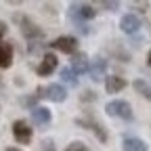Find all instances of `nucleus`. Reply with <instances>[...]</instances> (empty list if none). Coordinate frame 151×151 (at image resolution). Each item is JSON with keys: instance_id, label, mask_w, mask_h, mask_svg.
I'll list each match as a JSON object with an SVG mask.
<instances>
[{"instance_id": "1", "label": "nucleus", "mask_w": 151, "mask_h": 151, "mask_svg": "<svg viewBox=\"0 0 151 151\" xmlns=\"http://www.w3.org/2000/svg\"><path fill=\"white\" fill-rule=\"evenodd\" d=\"M105 111L113 118H122V120H132V107L126 101H109L105 105Z\"/></svg>"}, {"instance_id": "2", "label": "nucleus", "mask_w": 151, "mask_h": 151, "mask_svg": "<svg viewBox=\"0 0 151 151\" xmlns=\"http://www.w3.org/2000/svg\"><path fill=\"white\" fill-rule=\"evenodd\" d=\"M13 134H15V139L21 145H29L32 143V128H29V124L25 120H17L13 124Z\"/></svg>"}, {"instance_id": "3", "label": "nucleus", "mask_w": 151, "mask_h": 151, "mask_svg": "<svg viewBox=\"0 0 151 151\" xmlns=\"http://www.w3.org/2000/svg\"><path fill=\"white\" fill-rule=\"evenodd\" d=\"M52 48L61 50V52H67V55H73V52H78V40H76L73 36H61L52 42Z\"/></svg>"}, {"instance_id": "4", "label": "nucleus", "mask_w": 151, "mask_h": 151, "mask_svg": "<svg viewBox=\"0 0 151 151\" xmlns=\"http://www.w3.org/2000/svg\"><path fill=\"white\" fill-rule=\"evenodd\" d=\"M15 21L21 25V32H23L27 38H40V36H42V32L38 29V25L32 21V19H27V17H23V15H15Z\"/></svg>"}, {"instance_id": "5", "label": "nucleus", "mask_w": 151, "mask_h": 151, "mask_svg": "<svg viewBox=\"0 0 151 151\" xmlns=\"http://www.w3.org/2000/svg\"><path fill=\"white\" fill-rule=\"evenodd\" d=\"M69 15L73 19H92L94 15H97V11H94L90 4H80V2H73L69 6Z\"/></svg>"}, {"instance_id": "6", "label": "nucleus", "mask_w": 151, "mask_h": 151, "mask_svg": "<svg viewBox=\"0 0 151 151\" xmlns=\"http://www.w3.org/2000/svg\"><path fill=\"white\" fill-rule=\"evenodd\" d=\"M69 67L76 71V73H84V71H88V57H86V52H73L71 55V59H69Z\"/></svg>"}, {"instance_id": "7", "label": "nucleus", "mask_w": 151, "mask_h": 151, "mask_svg": "<svg viewBox=\"0 0 151 151\" xmlns=\"http://www.w3.org/2000/svg\"><path fill=\"white\" fill-rule=\"evenodd\" d=\"M105 69H107V63H105V59H101V57H97V59H92L90 63H88V71H90V76H92V80H103V76H105Z\"/></svg>"}, {"instance_id": "8", "label": "nucleus", "mask_w": 151, "mask_h": 151, "mask_svg": "<svg viewBox=\"0 0 151 151\" xmlns=\"http://www.w3.org/2000/svg\"><path fill=\"white\" fill-rule=\"evenodd\" d=\"M120 27H122V32H126V34H137L139 27H141V21H139L137 15H124L122 21H120Z\"/></svg>"}, {"instance_id": "9", "label": "nucleus", "mask_w": 151, "mask_h": 151, "mask_svg": "<svg viewBox=\"0 0 151 151\" xmlns=\"http://www.w3.org/2000/svg\"><path fill=\"white\" fill-rule=\"evenodd\" d=\"M44 92H46V97H48L50 101H55V103H61V101H65V97H67V90H65L61 84H50V86L44 88Z\"/></svg>"}, {"instance_id": "10", "label": "nucleus", "mask_w": 151, "mask_h": 151, "mask_svg": "<svg viewBox=\"0 0 151 151\" xmlns=\"http://www.w3.org/2000/svg\"><path fill=\"white\" fill-rule=\"evenodd\" d=\"M78 124H80V126H86V128H90V130L94 132V134H97V139H99V141H103V143L107 141V132H105V128H103V126H101L99 122H94L92 118H86V120H78Z\"/></svg>"}, {"instance_id": "11", "label": "nucleus", "mask_w": 151, "mask_h": 151, "mask_svg": "<svg viewBox=\"0 0 151 151\" xmlns=\"http://www.w3.org/2000/svg\"><path fill=\"white\" fill-rule=\"evenodd\" d=\"M55 67H57V57L52 52H46L44 59H42V63L38 65V73H40V76H50Z\"/></svg>"}, {"instance_id": "12", "label": "nucleus", "mask_w": 151, "mask_h": 151, "mask_svg": "<svg viewBox=\"0 0 151 151\" xmlns=\"http://www.w3.org/2000/svg\"><path fill=\"white\" fill-rule=\"evenodd\" d=\"M105 88L109 94H116V92L126 88V80L120 78V76H109V78H105Z\"/></svg>"}, {"instance_id": "13", "label": "nucleus", "mask_w": 151, "mask_h": 151, "mask_svg": "<svg viewBox=\"0 0 151 151\" xmlns=\"http://www.w3.org/2000/svg\"><path fill=\"white\" fill-rule=\"evenodd\" d=\"M13 63V46L6 42H0V67L6 69Z\"/></svg>"}, {"instance_id": "14", "label": "nucleus", "mask_w": 151, "mask_h": 151, "mask_svg": "<svg viewBox=\"0 0 151 151\" xmlns=\"http://www.w3.org/2000/svg\"><path fill=\"white\" fill-rule=\"evenodd\" d=\"M32 120L36 124H40V126H46L50 122V111L46 107H34L32 109Z\"/></svg>"}, {"instance_id": "15", "label": "nucleus", "mask_w": 151, "mask_h": 151, "mask_svg": "<svg viewBox=\"0 0 151 151\" xmlns=\"http://www.w3.org/2000/svg\"><path fill=\"white\" fill-rule=\"evenodd\" d=\"M147 143L141 141V139H134V137H128L124 139V151H147Z\"/></svg>"}, {"instance_id": "16", "label": "nucleus", "mask_w": 151, "mask_h": 151, "mask_svg": "<svg viewBox=\"0 0 151 151\" xmlns=\"http://www.w3.org/2000/svg\"><path fill=\"white\" fill-rule=\"evenodd\" d=\"M61 80L67 82L69 86H76V84H78V73H76L71 67H63L61 69Z\"/></svg>"}, {"instance_id": "17", "label": "nucleus", "mask_w": 151, "mask_h": 151, "mask_svg": "<svg viewBox=\"0 0 151 151\" xmlns=\"http://www.w3.org/2000/svg\"><path fill=\"white\" fill-rule=\"evenodd\" d=\"M134 90H137V92H141L147 101H151V86H149L145 80H137V82H134Z\"/></svg>"}, {"instance_id": "18", "label": "nucleus", "mask_w": 151, "mask_h": 151, "mask_svg": "<svg viewBox=\"0 0 151 151\" xmlns=\"http://www.w3.org/2000/svg\"><path fill=\"white\" fill-rule=\"evenodd\" d=\"M65 151H88V149L84 147V143H80V141H76V143L67 145V149H65Z\"/></svg>"}, {"instance_id": "19", "label": "nucleus", "mask_w": 151, "mask_h": 151, "mask_svg": "<svg viewBox=\"0 0 151 151\" xmlns=\"http://www.w3.org/2000/svg\"><path fill=\"white\" fill-rule=\"evenodd\" d=\"M38 151H55V143L46 139V141H42V143H40V147H38Z\"/></svg>"}, {"instance_id": "20", "label": "nucleus", "mask_w": 151, "mask_h": 151, "mask_svg": "<svg viewBox=\"0 0 151 151\" xmlns=\"http://www.w3.org/2000/svg\"><path fill=\"white\" fill-rule=\"evenodd\" d=\"M101 6H103V9H107V11H118V9H120V2H113V0L109 2V0H103Z\"/></svg>"}, {"instance_id": "21", "label": "nucleus", "mask_w": 151, "mask_h": 151, "mask_svg": "<svg viewBox=\"0 0 151 151\" xmlns=\"http://www.w3.org/2000/svg\"><path fill=\"white\" fill-rule=\"evenodd\" d=\"M132 6H134V9H141V11H147V2H132Z\"/></svg>"}, {"instance_id": "22", "label": "nucleus", "mask_w": 151, "mask_h": 151, "mask_svg": "<svg viewBox=\"0 0 151 151\" xmlns=\"http://www.w3.org/2000/svg\"><path fill=\"white\" fill-rule=\"evenodd\" d=\"M4 34H6V25H4L2 21H0V38H2Z\"/></svg>"}, {"instance_id": "23", "label": "nucleus", "mask_w": 151, "mask_h": 151, "mask_svg": "<svg viewBox=\"0 0 151 151\" xmlns=\"http://www.w3.org/2000/svg\"><path fill=\"white\" fill-rule=\"evenodd\" d=\"M147 63L151 65V50H149V55H147Z\"/></svg>"}, {"instance_id": "24", "label": "nucleus", "mask_w": 151, "mask_h": 151, "mask_svg": "<svg viewBox=\"0 0 151 151\" xmlns=\"http://www.w3.org/2000/svg\"><path fill=\"white\" fill-rule=\"evenodd\" d=\"M9 151H19V149H9Z\"/></svg>"}]
</instances>
